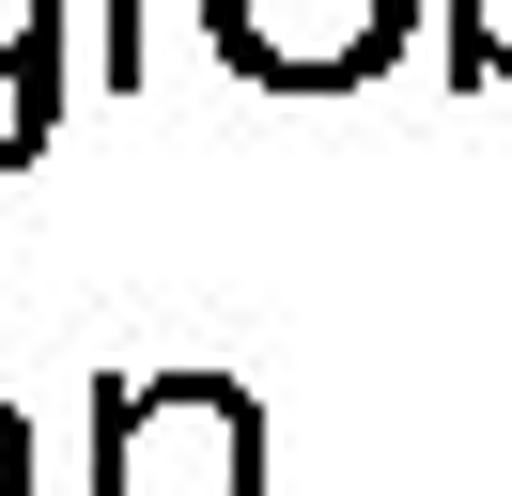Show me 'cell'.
I'll return each mask as SVG.
<instances>
[{"label": "cell", "instance_id": "7", "mask_svg": "<svg viewBox=\"0 0 512 496\" xmlns=\"http://www.w3.org/2000/svg\"><path fill=\"white\" fill-rule=\"evenodd\" d=\"M0 496H32V419L0 403Z\"/></svg>", "mask_w": 512, "mask_h": 496}, {"label": "cell", "instance_id": "2", "mask_svg": "<svg viewBox=\"0 0 512 496\" xmlns=\"http://www.w3.org/2000/svg\"><path fill=\"white\" fill-rule=\"evenodd\" d=\"M202 47L249 93H373L419 47V0H202Z\"/></svg>", "mask_w": 512, "mask_h": 496}, {"label": "cell", "instance_id": "3", "mask_svg": "<svg viewBox=\"0 0 512 496\" xmlns=\"http://www.w3.org/2000/svg\"><path fill=\"white\" fill-rule=\"evenodd\" d=\"M63 93H78V31H63V47H32L16 78H0V186H16V171L47 155V124H63Z\"/></svg>", "mask_w": 512, "mask_h": 496}, {"label": "cell", "instance_id": "5", "mask_svg": "<svg viewBox=\"0 0 512 496\" xmlns=\"http://www.w3.org/2000/svg\"><path fill=\"white\" fill-rule=\"evenodd\" d=\"M435 16H450V78L512 93V0H435Z\"/></svg>", "mask_w": 512, "mask_h": 496}, {"label": "cell", "instance_id": "4", "mask_svg": "<svg viewBox=\"0 0 512 496\" xmlns=\"http://www.w3.org/2000/svg\"><path fill=\"white\" fill-rule=\"evenodd\" d=\"M78 78H94V93H140V78H156V0H94V47H78Z\"/></svg>", "mask_w": 512, "mask_h": 496}, {"label": "cell", "instance_id": "6", "mask_svg": "<svg viewBox=\"0 0 512 496\" xmlns=\"http://www.w3.org/2000/svg\"><path fill=\"white\" fill-rule=\"evenodd\" d=\"M63 31H78V0H0V78H16L32 47H63Z\"/></svg>", "mask_w": 512, "mask_h": 496}, {"label": "cell", "instance_id": "1", "mask_svg": "<svg viewBox=\"0 0 512 496\" xmlns=\"http://www.w3.org/2000/svg\"><path fill=\"white\" fill-rule=\"evenodd\" d=\"M264 403L233 372H94V481L78 496H264Z\"/></svg>", "mask_w": 512, "mask_h": 496}]
</instances>
